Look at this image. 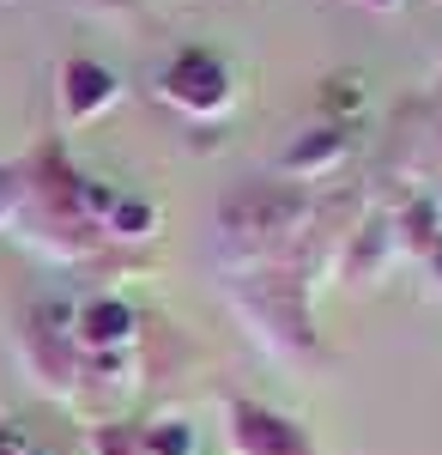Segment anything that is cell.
Listing matches in <instances>:
<instances>
[{
  "label": "cell",
  "mask_w": 442,
  "mask_h": 455,
  "mask_svg": "<svg viewBox=\"0 0 442 455\" xmlns=\"http://www.w3.org/2000/svg\"><path fill=\"white\" fill-rule=\"evenodd\" d=\"M370 6H394V0H370Z\"/></svg>",
  "instance_id": "3"
},
{
  "label": "cell",
  "mask_w": 442,
  "mask_h": 455,
  "mask_svg": "<svg viewBox=\"0 0 442 455\" xmlns=\"http://www.w3.org/2000/svg\"><path fill=\"white\" fill-rule=\"evenodd\" d=\"M109 98H115V73L109 68H98V61H73L67 68V109L73 116H98Z\"/></svg>",
  "instance_id": "2"
},
{
  "label": "cell",
  "mask_w": 442,
  "mask_h": 455,
  "mask_svg": "<svg viewBox=\"0 0 442 455\" xmlns=\"http://www.w3.org/2000/svg\"><path fill=\"white\" fill-rule=\"evenodd\" d=\"M164 98L182 104V109H225L231 104V79H225V68H218L212 55L188 49V55L164 73Z\"/></svg>",
  "instance_id": "1"
}]
</instances>
